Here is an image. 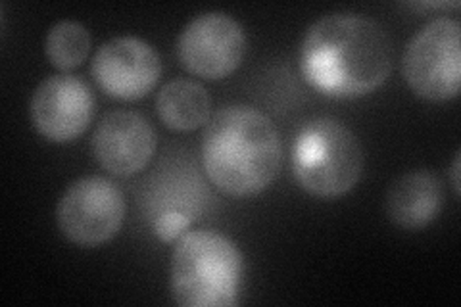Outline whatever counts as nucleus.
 I'll use <instances>...</instances> for the list:
<instances>
[{
    "label": "nucleus",
    "mask_w": 461,
    "mask_h": 307,
    "mask_svg": "<svg viewBox=\"0 0 461 307\" xmlns=\"http://www.w3.org/2000/svg\"><path fill=\"white\" fill-rule=\"evenodd\" d=\"M91 73L98 89L110 98L135 102L154 91L162 77V60L150 42L123 35L96 50Z\"/></svg>",
    "instance_id": "9"
},
{
    "label": "nucleus",
    "mask_w": 461,
    "mask_h": 307,
    "mask_svg": "<svg viewBox=\"0 0 461 307\" xmlns=\"http://www.w3.org/2000/svg\"><path fill=\"white\" fill-rule=\"evenodd\" d=\"M125 212L118 185L100 175H89L64 190L56 206V225L71 244L98 248L118 235Z\"/></svg>",
    "instance_id": "6"
},
{
    "label": "nucleus",
    "mask_w": 461,
    "mask_h": 307,
    "mask_svg": "<svg viewBox=\"0 0 461 307\" xmlns=\"http://www.w3.org/2000/svg\"><path fill=\"white\" fill-rule=\"evenodd\" d=\"M160 122L177 133H189L212 118V100L204 85L193 79H171L156 96Z\"/></svg>",
    "instance_id": "12"
},
{
    "label": "nucleus",
    "mask_w": 461,
    "mask_h": 307,
    "mask_svg": "<svg viewBox=\"0 0 461 307\" xmlns=\"http://www.w3.org/2000/svg\"><path fill=\"white\" fill-rule=\"evenodd\" d=\"M444 203L442 185L430 171L403 173L388 186L384 212L403 230H420L438 217Z\"/></svg>",
    "instance_id": "11"
},
{
    "label": "nucleus",
    "mask_w": 461,
    "mask_h": 307,
    "mask_svg": "<svg viewBox=\"0 0 461 307\" xmlns=\"http://www.w3.org/2000/svg\"><path fill=\"white\" fill-rule=\"evenodd\" d=\"M96 98L89 86L71 73L42 79L29 102V115L37 133L54 144L79 139L91 127Z\"/></svg>",
    "instance_id": "8"
},
{
    "label": "nucleus",
    "mask_w": 461,
    "mask_h": 307,
    "mask_svg": "<svg viewBox=\"0 0 461 307\" xmlns=\"http://www.w3.org/2000/svg\"><path fill=\"white\" fill-rule=\"evenodd\" d=\"M247 54V33L225 12H204L183 27L177 37L181 66L196 77L218 81L237 71Z\"/></svg>",
    "instance_id": "7"
},
{
    "label": "nucleus",
    "mask_w": 461,
    "mask_h": 307,
    "mask_svg": "<svg viewBox=\"0 0 461 307\" xmlns=\"http://www.w3.org/2000/svg\"><path fill=\"white\" fill-rule=\"evenodd\" d=\"M158 146L152 123L139 112L118 110L104 115L95 129L93 156L115 177H131L150 164Z\"/></svg>",
    "instance_id": "10"
},
{
    "label": "nucleus",
    "mask_w": 461,
    "mask_h": 307,
    "mask_svg": "<svg viewBox=\"0 0 461 307\" xmlns=\"http://www.w3.org/2000/svg\"><path fill=\"white\" fill-rule=\"evenodd\" d=\"M461 25L454 18H435L406 45L402 73L410 89L429 102H448L459 95Z\"/></svg>",
    "instance_id": "5"
},
{
    "label": "nucleus",
    "mask_w": 461,
    "mask_h": 307,
    "mask_svg": "<svg viewBox=\"0 0 461 307\" xmlns=\"http://www.w3.org/2000/svg\"><path fill=\"white\" fill-rule=\"evenodd\" d=\"M459 162H461V154L457 152L454 156V162H452V169H450V179H452V188H454V194L456 198H459Z\"/></svg>",
    "instance_id": "15"
},
{
    "label": "nucleus",
    "mask_w": 461,
    "mask_h": 307,
    "mask_svg": "<svg viewBox=\"0 0 461 307\" xmlns=\"http://www.w3.org/2000/svg\"><path fill=\"white\" fill-rule=\"evenodd\" d=\"M364 171V149L352 131L333 118L302 125L293 144V175L304 193L333 200L348 194Z\"/></svg>",
    "instance_id": "4"
},
{
    "label": "nucleus",
    "mask_w": 461,
    "mask_h": 307,
    "mask_svg": "<svg viewBox=\"0 0 461 307\" xmlns=\"http://www.w3.org/2000/svg\"><path fill=\"white\" fill-rule=\"evenodd\" d=\"M242 269V254L229 237L210 229L186 230L171 254V296L181 307H233Z\"/></svg>",
    "instance_id": "3"
},
{
    "label": "nucleus",
    "mask_w": 461,
    "mask_h": 307,
    "mask_svg": "<svg viewBox=\"0 0 461 307\" xmlns=\"http://www.w3.org/2000/svg\"><path fill=\"white\" fill-rule=\"evenodd\" d=\"M393 39L364 14L335 12L313 22L300 47V71L313 91L330 98H362L391 77Z\"/></svg>",
    "instance_id": "1"
},
{
    "label": "nucleus",
    "mask_w": 461,
    "mask_h": 307,
    "mask_svg": "<svg viewBox=\"0 0 461 307\" xmlns=\"http://www.w3.org/2000/svg\"><path fill=\"white\" fill-rule=\"evenodd\" d=\"M200 156L215 188L233 198H250L276 181L283 144L264 112L233 104L215 112L206 123Z\"/></svg>",
    "instance_id": "2"
},
{
    "label": "nucleus",
    "mask_w": 461,
    "mask_h": 307,
    "mask_svg": "<svg viewBox=\"0 0 461 307\" xmlns=\"http://www.w3.org/2000/svg\"><path fill=\"white\" fill-rule=\"evenodd\" d=\"M194 217L196 215L189 212H177V210L156 213L152 221L154 235L162 242H176L181 235H185L186 229L191 227Z\"/></svg>",
    "instance_id": "14"
},
{
    "label": "nucleus",
    "mask_w": 461,
    "mask_h": 307,
    "mask_svg": "<svg viewBox=\"0 0 461 307\" xmlns=\"http://www.w3.org/2000/svg\"><path fill=\"white\" fill-rule=\"evenodd\" d=\"M91 45V33L83 23L76 20H60L49 29L45 54L56 69L71 71L89 58Z\"/></svg>",
    "instance_id": "13"
}]
</instances>
